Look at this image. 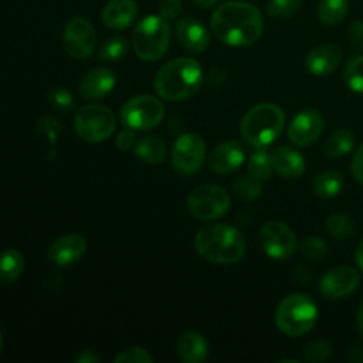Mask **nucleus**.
<instances>
[{
    "label": "nucleus",
    "mask_w": 363,
    "mask_h": 363,
    "mask_svg": "<svg viewBox=\"0 0 363 363\" xmlns=\"http://www.w3.org/2000/svg\"><path fill=\"white\" fill-rule=\"evenodd\" d=\"M326 231L336 240H349L354 235L356 227L353 220L345 213H335L325 223Z\"/></svg>",
    "instance_id": "cd10ccee"
},
{
    "label": "nucleus",
    "mask_w": 363,
    "mask_h": 363,
    "mask_svg": "<svg viewBox=\"0 0 363 363\" xmlns=\"http://www.w3.org/2000/svg\"><path fill=\"white\" fill-rule=\"evenodd\" d=\"M360 284L359 272L349 265L329 269L319 281V291L325 298L340 299L353 294Z\"/></svg>",
    "instance_id": "ddd939ff"
},
{
    "label": "nucleus",
    "mask_w": 363,
    "mask_h": 363,
    "mask_svg": "<svg viewBox=\"0 0 363 363\" xmlns=\"http://www.w3.org/2000/svg\"><path fill=\"white\" fill-rule=\"evenodd\" d=\"M121 122L133 130L156 128L164 118V105L152 95H138L121 108Z\"/></svg>",
    "instance_id": "1a4fd4ad"
},
{
    "label": "nucleus",
    "mask_w": 363,
    "mask_h": 363,
    "mask_svg": "<svg viewBox=\"0 0 363 363\" xmlns=\"http://www.w3.org/2000/svg\"><path fill=\"white\" fill-rule=\"evenodd\" d=\"M86 252V241L79 234H65L54 240L50 245L48 257L60 267L71 265L79 261Z\"/></svg>",
    "instance_id": "f3484780"
},
{
    "label": "nucleus",
    "mask_w": 363,
    "mask_h": 363,
    "mask_svg": "<svg viewBox=\"0 0 363 363\" xmlns=\"http://www.w3.org/2000/svg\"><path fill=\"white\" fill-rule=\"evenodd\" d=\"M323 129L325 119L320 112L305 109L292 118L288 126V138L296 146H309L320 138Z\"/></svg>",
    "instance_id": "4468645a"
},
{
    "label": "nucleus",
    "mask_w": 363,
    "mask_h": 363,
    "mask_svg": "<svg viewBox=\"0 0 363 363\" xmlns=\"http://www.w3.org/2000/svg\"><path fill=\"white\" fill-rule=\"evenodd\" d=\"M258 240L264 252L274 259L289 258L296 250V237L294 231L281 221L267 223L259 230Z\"/></svg>",
    "instance_id": "f8f14e48"
},
{
    "label": "nucleus",
    "mask_w": 363,
    "mask_h": 363,
    "mask_svg": "<svg viewBox=\"0 0 363 363\" xmlns=\"http://www.w3.org/2000/svg\"><path fill=\"white\" fill-rule=\"evenodd\" d=\"M138 13L135 0H109L102 10V20L112 30H125L136 20Z\"/></svg>",
    "instance_id": "aec40b11"
},
{
    "label": "nucleus",
    "mask_w": 363,
    "mask_h": 363,
    "mask_svg": "<svg viewBox=\"0 0 363 363\" xmlns=\"http://www.w3.org/2000/svg\"><path fill=\"white\" fill-rule=\"evenodd\" d=\"M194 248L199 255L213 264H234L245 254V237L233 225L213 224L196 234Z\"/></svg>",
    "instance_id": "f03ea898"
},
{
    "label": "nucleus",
    "mask_w": 363,
    "mask_h": 363,
    "mask_svg": "<svg viewBox=\"0 0 363 363\" xmlns=\"http://www.w3.org/2000/svg\"><path fill=\"white\" fill-rule=\"evenodd\" d=\"M347 41L354 51H363V21L354 20L347 28Z\"/></svg>",
    "instance_id": "4c0bfd02"
},
{
    "label": "nucleus",
    "mask_w": 363,
    "mask_h": 363,
    "mask_svg": "<svg viewBox=\"0 0 363 363\" xmlns=\"http://www.w3.org/2000/svg\"><path fill=\"white\" fill-rule=\"evenodd\" d=\"M24 257L20 251L10 248L0 252V285L16 282L24 272Z\"/></svg>",
    "instance_id": "5701e85b"
},
{
    "label": "nucleus",
    "mask_w": 363,
    "mask_h": 363,
    "mask_svg": "<svg viewBox=\"0 0 363 363\" xmlns=\"http://www.w3.org/2000/svg\"><path fill=\"white\" fill-rule=\"evenodd\" d=\"M182 9H183L182 0H162L159 4V14L166 20H172L180 14Z\"/></svg>",
    "instance_id": "58836bf2"
},
{
    "label": "nucleus",
    "mask_w": 363,
    "mask_h": 363,
    "mask_svg": "<svg viewBox=\"0 0 363 363\" xmlns=\"http://www.w3.org/2000/svg\"><path fill=\"white\" fill-rule=\"evenodd\" d=\"M264 21L257 7L241 1H227L211 16V30L224 44L245 47L254 44L262 34Z\"/></svg>",
    "instance_id": "f257e3e1"
},
{
    "label": "nucleus",
    "mask_w": 363,
    "mask_h": 363,
    "mask_svg": "<svg viewBox=\"0 0 363 363\" xmlns=\"http://www.w3.org/2000/svg\"><path fill=\"white\" fill-rule=\"evenodd\" d=\"M350 170H352V176L354 177V180L357 183L363 184V143L359 146V149L356 150V153L352 159Z\"/></svg>",
    "instance_id": "a19ab883"
},
{
    "label": "nucleus",
    "mask_w": 363,
    "mask_h": 363,
    "mask_svg": "<svg viewBox=\"0 0 363 363\" xmlns=\"http://www.w3.org/2000/svg\"><path fill=\"white\" fill-rule=\"evenodd\" d=\"M346 357L349 362H353V363H363V347L354 345L352 347L347 349L346 352Z\"/></svg>",
    "instance_id": "37998d69"
},
{
    "label": "nucleus",
    "mask_w": 363,
    "mask_h": 363,
    "mask_svg": "<svg viewBox=\"0 0 363 363\" xmlns=\"http://www.w3.org/2000/svg\"><path fill=\"white\" fill-rule=\"evenodd\" d=\"M233 191H234L235 197H238L240 200H244V201L254 200L261 194L262 183L259 179H257L251 173L242 174L234 180Z\"/></svg>",
    "instance_id": "c85d7f7f"
},
{
    "label": "nucleus",
    "mask_w": 363,
    "mask_h": 363,
    "mask_svg": "<svg viewBox=\"0 0 363 363\" xmlns=\"http://www.w3.org/2000/svg\"><path fill=\"white\" fill-rule=\"evenodd\" d=\"M343 81L349 89L363 95V55H356L346 62Z\"/></svg>",
    "instance_id": "c756f323"
},
{
    "label": "nucleus",
    "mask_w": 363,
    "mask_h": 363,
    "mask_svg": "<svg viewBox=\"0 0 363 363\" xmlns=\"http://www.w3.org/2000/svg\"><path fill=\"white\" fill-rule=\"evenodd\" d=\"M347 10V0H320L316 7V17L322 24L333 27L343 21Z\"/></svg>",
    "instance_id": "bb28decb"
},
{
    "label": "nucleus",
    "mask_w": 363,
    "mask_h": 363,
    "mask_svg": "<svg viewBox=\"0 0 363 363\" xmlns=\"http://www.w3.org/2000/svg\"><path fill=\"white\" fill-rule=\"evenodd\" d=\"M302 7V0H268L265 10L271 17L289 18Z\"/></svg>",
    "instance_id": "473e14b6"
},
{
    "label": "nucleus",
    "mask_w": 363,
    "mask_h": 363,
    "mask_svg": "<svg viewBox=\"0 0 363 363\" xmlns=\"http://www.w3.org/2000/svg\"><path fill=\"white\" fill-rule=\"evenodd\" d=\"M74 126L81 139L89 143H99L112 136L116 128V118L109 108L91 104L77 112Z\"/></svg>",
    "instance_id": "0eeeda50"
},
{
    "label": "nucleus",
    "mask_w": 363,
    "mask_h": 363,
    "mask_svg": "<svg viewBox=\"0 0 363 363\" xmlns=\"http://www.w3.org/2000/svg\"><path fill=\"white\" fill-rule=\"evenodd\" d=\"M203 71L200 64L187 57L166 62L153 81L157 95L166 101H183L193 96L201 86Z\"/></svg>",
    "instance_id": "7ed1b4c3"
},
{
    "label": "nucleus",
    "mask_w": 363,
    "mask_h": 363,
    "mask_svg": "<svg viewBox=\"0 0 363 363\" xmlns=\"http://www.w3.org/2000/svg\"><path fill=\"white\" fill-rule=\"evenodd\" d=\"M248 170L252 176H255L261 182L268 180L272 176V172H274L271 153H268L265 149H257L250 156Z\"/></svg>",
    "instance_id": "7c9ffc66"
},
{
    "label": "nucleus",
    "mask_w": 363,
    "mask_h": 363,
    "mask_svg": "<svg viewBox=\"0 0 363 363\" xmlns=\"http://www.w3.org/2000/svg\"><path fill=\"white\" fill-rule=\"evenodd\" d=\"M354 261H356L359 269L363 272V241H360L359 245L356 247V251H354Z\"/></svg>",
    "instance_id": "a18cd8bd"
},
{
    "label": "nucleus",
    "mask_w": 363,
    "mask_h": 363,
    "mask_svg": "<svg viewBox=\"0 0 363 363\" xmlns=\"http://www.w3.org/2000/svg\"><path fill=\"white\" fill-rule=\"evenodd\" d=\"M48 101L50 104L58 109V111H62V112H68L74 108L75 105V101H74V96L71 95V92L65 88H55L52 89L50 94H48Z\"/></svg>",
    "instance_id": "e433bc0d"
},
{
    "label": "nucleus",
    "mask_w": 363,
    "mask_h": 363,
    "mask_svg": "<svg viewBox=\"0 0 363 363\" xmlns=\"http://www.w3.org/2000/svg\"><path fill=\"white\" fill-rule=\"evenodd\" d=\"M342 61V50L335 44H320L312 48L305 57V67L312 75H328Z\"/></svg>",
    "instance_id": "6ab92c4d"
},
{
    "label": "nucleus",
    "mask_w": 363,
    "mask_h": 363,
    "mask_svg": "<svg viewBox=\"0 0 363 363\" xmlns=\"http://www.w3.org/2000/svg\"><path fill=\"white\" fill-rule=\"evenodd\" d=\"M170 26L166 18L159 16H146L132 33V45L136 55L143 61L160 60L169 47Z\"/></svg>",
    "instance_id": "423d86ee"
},
{
    "label": "nucleus",
    "mask_w": 363,
    "mask_h": 363,
    "mask_svg": "<svg viewBox=\"0 0 363 363\" xmlns=\"http://www.w3.org/2000/svg\"><path fill=\"white\" fill-rule=\"evenodd\" d=\"M196 4H199L200 7H204V9H208L211 6H214L218 0H193Z\"/></svg>",
    "instance_id": "de8ad7c7"
},
{
    "label": "nucleus",
    "mask_w": 363,
    "mask_h": 363,
    "mask_svg": "<svg viewBox=\"0 0 363 363\" xmlns=\"http://www.w3.org/2000/svg\"><path fill=\"white\" fill-rule=\"evenodd\" d=\"M343 187V174L335 169L323 170L312 182L313 193L320 199H330L339 194Z\"/></svg>",
    "instance_id": "b1692460"
},
{
    "label": "nucleus",
    "mask_w": 363,
    "mask_h": 363,
    "mask_svg": "<svg viewBox=\"0 0 363 363\" xmlns=\"http://www.w3.org/2000/svg\"><path fill=\"white\" fill-rule=\"evenodd\" d=\"M128 52V41L123 37H112L99 48V58L104 62H115L122 60Z\"/></svg>",
    "instance_id": "2f4dec72"
},
{
    "label": "nucleus",
    "mask_w": 363,
    "mask_h": 363,
    "mask_svg": "<svg viewBox=\"0 0 363 363\" xmlns=\"http://www.w3.org/2000/svg\"><path fill=\"white\" fill-rule=\"evenodd\" d=\"M285 115L275 104H259L251 108L241 121V135L244 140L255 147L265 149L284 130Z\"/></svg>",
    "instance_id": "20e7f679"
},
{
    "label": "nucleus",
    "mask_w": 363,
    "mask_h": 363,
    "mask_svg": "<svg viewBox=\"0 0 363 363\" xmlns=\"http://www.w3.org/2000/svg\"><path fill=\"white\" fill-rule=\"evenodd\" d=\"M274 172L285 179H296L305 172L303 156L291 146H279L271 153Z\"/></svg>",
    "instance_id": "412c9836"
},
{
    "label": "nucleus",
    "mask_w": 363,
    "mask_h": 363,
    "mask_svg": "<svg viewBox=\"0 0 363 363\" xmlns=\"http://www.w3.org/2000/svg\"><path fill=\"white\" fill-rule=\"evenodd\" d=\"M354 146V135L349 129H337L328 136L323 143V152L328 157L337 159L347 155Z\"/></svg>",
    "instance_id": "a878e982"
},
{
    "label": "nucleus",
    "mask_w": 363,
    "mask_h": 363,
    "mask_svg": "<svg viewBox=\"0 0 363 363\" xmlns=\"http://www.w3.org/2000/svg\"><path fill=\"white\" fill-rule=\"evenodd\" d=\"M332 354V346L325 339H315L303 347V359L312 363L326 362Z\"/></svg>",
    "instance_id": "f704fd0d"
},
{
    "label": "nucleus",
    "mask_w": 363,
    "mask_h": 363,
    "mask_svg": "<svg viewBox=\"0 0 363 363\" xmlns=\"http://www.w3.org/2000/svg\"><path fill=\"white\" fill-rule=\"evenodd\" d=\"M206 157V143L197 133L180 135L172 149V164L174 170L184 176L197 173Z\"/></svg>",
    "instance_id": "9d476101"
},
{
    "label": "nucleus",
    "mask_w": 363,
    "mask_h": 363,
    "mask_svg": "<svg viewBox=\"0 0 363 363\" xmlns=\"http://www.w3.org/2000/svg\"><path fill=\"white\" fill-rule=\"evenodd\" d=\"M3 346H4V339H3V333H1V330H0V353H1V350H3Z\"/></svg>",
    "instance_id": "09e8293b"
},
{
    "label": "nucleus",
    "mask_w": 363,
    "mask_h": 363,
    "mask_svg": "<svg viewBox=\"0 0 363 363\" xmlns=\"http://www.w3.org/2000/svg\"><path fill=\"white\" fill-rule=\"evenodd\" d=\"M326 252H328V247L322 237L311 235V237H306L301 244V254L303 258L309 261H320L325 258Z\"/></svg>",
    "instance_id": "72a5a7b5"
},
{
    "label": "nucleus",
    "mask_w": 363,
    "mask_h": 363,
    "mask_svg": "<svg viewBox=\"0 0 363 363\" xmlns=\"http://www.w3.org/2000/svg\"><path fill=\"white\" fill-rule=\"evenodd\" d=\"M136 156L146 163H160L166 156V143L162 138L146 135L135 146Z\"/></svg>",
    "instance_id": "393cba45"
},
{
    "label": "nucleus",
    "mask_w": 363,
    "mask_h": 363,
    "mask_svg": "<svg viewBox=\"0 0 363 363\" xmlns=\"http://www.w3.org/2000/svg\"><path fill=\"white\" fill-rule=\"evenodd\" d=\"M38 130L43 135H45L48 139L54 140L58 136V133L61 132V125L57 119H54L51 116H44L38 122Z\"/></svg>",
    "instance_id": "ea45409f"
},
{
    "label": "nucleus",
    "mask_w": 363,
    "mask_h": 363,
    "mask_svg": "<svg viewBox=\"0 0 363 363\" xmlns=\"http://www.w3.org/2000/svg\"><path fill=\"white\" fill-rule=\"evenodd\" d=\"M113 360L115 363H152L153 357L147 350L138 346H132L118 353Z\"/></svg>",
    "instance_id": "c9c22d12"
},
{
    "label": "nucleus",
    "mask_w": 363,
    "mask_h": 363,
    "mask_svg": "<svg viewBox=\"0 0 363 363\" xmlns=\"http://www.w3.org/2000/svg\"><path fill=\"white\" fill-rule=\"evenodd\" d=\"M115 86V75L106 67L91 68L79 82V94L88 101H98L111 94Z\"/></svg>",
    "instance_id": "a211bd4d"
},
{
    "label": "nucleus",
    "mask_w": 363,
    "mask_h": 363,
    "mask_svg": "<svg viewBox=\"0 0 363 363\" xmlns=\"http://www.w3.org/2000/svg\"><path fill=\"white\" fill-rule=\"evenodd\" d=\"M318 320V308L305 294H291L277 306L275 323L288 336L308 333Z\"/></svg>",
    "instance_id": "39448f33"
},
{
    "label": "nucleus",
    "mask_w": 363,
    "mask_h": 363,
    "mask_svg": "<svg viewBox=\"0 0 363 363\" xmlns=\"http://www.w3.org/2000/svg\"><path fill=\"white\" fill-rule=\"evenodd\" d=\"M176 40L184 50L194 54L206 51L210 45V34L207 27L191 16H186L177 20Z\"/></svg>",
    "instance_id": "2eb2a0df"
},
{
    "label": "nucleus",
    "mask_w": 363,
    "mask_h": 363,
    "mask_svg": "<svg viewBox=\"0 0 363 363\" xmlns=\"http://www.w3.org/2000/svg\"><path fill=\"white\" fill-rule=\"evenodd\" d=\"M96 43L95 28L84 17L71 18L62 34V45L67 54L75 60H86L94 54Z\"/></svg>",
    "instance_id": "9b49d317"
},
{
    "label": "nucleus",
    "mask_w": 363,
    "mask_h": 363,
    "mask_svg": "<svg viewBox=\"0 0 363 363\" xmlns=\"http://www.w3.org/2000/svg\"><path fill=\"white\" fill-rule=\"evenodd\" d=\"M187 208L197 220H217L228 211L230 196L217 184H200L187 196Z\"/></svg>",
    "instance_id": "6e6552de"
},
{
    "label": "nucleus",
    "mask_w": 363,
    "mask_h": 363,
    "mask_svg": "<svg viewBox=\"0 0 363 363\" xmlns=\"http://www.w3.org/2000/svg\"><path fill=\"white\" fill-rule=\"evenodd\" d=\"M179 357L187 363H201L208 356L207 340L197 332H184L176 343Z\"/></svg>",
    "instance_id": "4be33fe9"
},
{
    "label": "nucleus",
    "mask_w": 363,
    "mask_h": 363,
    "mask_svg": "<svg viewBox=\"0 0 363 363\" xmlns=\"http://www.w3.org/2000/svg\"><path fill=\"white\" fill-rule=\"evenodd\" d=\"M75 362H78V363H96V362H101V357L94 350H84V352L79 353V356L75 359Z\"/></svg>",
    "instance_id": "c03bdc74"
},
{
    "label": "nucleus",
    "mask_w": 363,
    "mask_h": 363,
    "mask_svg": "<svg viewBox=\"0 0 363 363\" xmlns=\"http://www.w3.org/2000/svg\"><path fill=\"white\" fill-rule=\"evenodd\" d=\"M135 143V133H133V129L130 128H126L123 130L119 132L118 138H116V146L122 150H126L129 147H132Z\"/></svg>",
    "instance_id": "79ce46f5"
},
{
    "label": "nucleus",
    "mask_w": 363,
    "mask_h": 363,
    "mask_svg": "<svg viewBox=\"0 0 363 363\" xmlns=\"http://www.w3.org/2000/svg\"><path fill=\"white\" fill-rule=\"evenodd\" d=\"M356 325H357V330L360 333V336L363 337V301L357 309V313H356Z\"/></svg>",
    "instance_id": "49530a36"
},
{
    "label": "nucleus",
    "mask_w": 363,
    "mask_h": 363,
    "mask_svg": "<svg viewBox=\"0 0 363 363\" xmlns=\"http://www.w3.org/2000/svg\"><path fill=\"white\" fill-rule=\"evenodd\" d=\"M245 159V152L237 140H224L210 153L208 167L217 174H228L238 169Z\"/></svg>",
    "instance_id": "dca6fc26"
}]
</instances>
